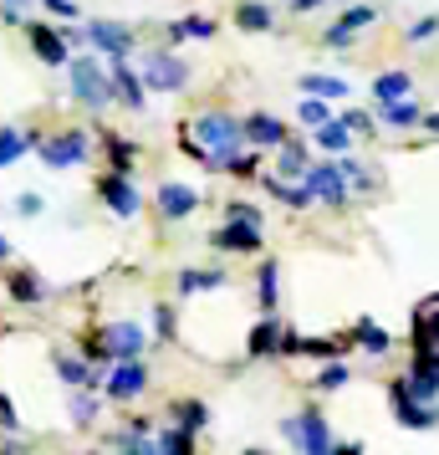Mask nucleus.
<instances>
[{
	"instance_id": "4",
	"label": "nucleus",
	"mask_w": 439,
	"mask_h": 455,
	"mask_svg": "<svg viewBox=\"0 0 439 455\" xmlns=\"http://www.w3.org/2000/svg\"><path fill=\"white\" fill-rule=\"evenodd\" d=\"M72 67V92H77V103L87 108H107V98H113V83H107V72L92 57H82V62H67Z\"/></svg>"
},
{
	"instance_id": "1",
	"label": "nucleus",
	"mask_w": 439,
	"mask_h": 455,
	"mask_svg": "<svg viewBox=\"0 0 439 455\" xmlns=\"http://www.w3.org/2000/svg\"><path fill=\"white\" fill-rule=\"evenodd\" d=\"M281 440H286V445H296L302 455H327V451H337V435L327 430V419H322L317 410L281 419Z\"/></svg>"
},
{
	"instance_id": "43",
	"label": "nucleus",
	"mask_w": 439,
	"mask_h": 455,
	"mask_svg": "<svg viewBox=\"0 0 439 455\" xmlns=\"http://www.w3.org/2000/svg\"><path fill=\"white\" fill-rule=\"evenodd\" d=\"M16 210H21V215H42V195H16Z\"/></svg>"
},
{
	"instance_id": "29",
	"label": "nucleus",
	"mask_w": 439,
	"mask_h": 455,
	"mask_svg": "<svg viewBox=\"0 0 439 455\" xmlns=\"http://www.w3.org/2000/svg\"><path fill=\"white\" fill-rule=\"evenodd\" d=\"M57 373H62L67 384H82V389L98 384V373L87 369V358H57Z\"/></svg>"
},
{
	"instance_id": "46",
	"label": "nucleus",
	"mask_w": 439,
	"mask_h": 455,
	"mask_svg": "<svg viewBox=\"0 0 439 455\" xmlns=\"http://www.w3.org/2000/svg\"><path fill=\"white\" fill-rule=\"evenodd\" d=\"M317 5H322V0H292V11H296V16H307V11H317Z\"/></svg>"
},
{
	"instance_id": "3",
	"label": "nucleus",
	"mask_w": 439,
	"mask_h": 455,
	"mask_svg": "<svg viewBox=\"0 0 439 455\" xmlns=\"http://www.w3.org/2000/svg\"><path fill=\"white\" fill-rule=\"evenodd\" d=\"M189 83V62L184 57H174V52H153L144 62V87L153 92H184Z\"/></svg>"
},
{
	"instance_id": "26",
	"label": "nucleus",
	"mask_w": 439,
	"mask_h": 455,
	"mask_svg": "<svg viewBox=\"0 0 439 455\" xmlns=\"http://www.w3.org/2000/svg\"><path fill=\"white\" fill-rule=\"evenodd\" d=\"M281 323H276V317H266V323H261V328L251 332V353L255 358H261V353H281Z\"/></svg>"
},
{
	"instance_id": "19",
	"label": "nucleus",
	"mask_w": 439,
	"mask_h": 455,
	"mask_svg": "<svg viewBox=\"0 0 439 455\" xmlns=\"http://www.w3.org/2000/svg\"><path fill=\"white\" fill-rule=\"evenodd\" d=\"M169 36H174V42H209V36H215V21H209V16H184V21L169 26Z\"/></svg>"
},
{
	"instance_id": "45",
	"label": "nucleus",
	"mask_w": 439,
	"mask_h": 455,
	"mask_svg": "<svg viewBox=\"0 0 439 455\" xmlns=\"http://www.w3.org/2000/svg\"><path fill=\"white\" fill-rule=\"evenodd\" d=\"M0 425H5V430H16V410H11V399H5V394H0Z\"/></svg>"
},
{
	"instance_id": "33",
	"label": "nucleus",
	"mask_w": 439,
	"mask_h": 455,
	"mask_svg": "<svg viewBox=\"0 0 439 455\" xmlns=\"http://www.w3.org/2000/svg\"><path fill=\"white\" fill-rule=\"evenodd\" d=\"M255 287H261V291H255V297H261V307L271 312V307H276V297H281V291H276V261H266V267H261Z\"/></svg>"
},
{
	"instance_id": "31",
	"label": "nucleus",
	"mask_w": 439,
	"mask_h": 455,
	"mask_svg": "<svg viewBox=\"0 0 439 455\" xmlns=\"http://www.w3.org/2000/svg\"><path fill=\"white\" fill-rule=\"evenodd\" d=\"M225 287V271H179V291H209Z\"/></svg>"
},
{
	"instance_id": "9",
	"label": "nucleus",
	"mask_w": 439,
	"mask_h": 455,
	"mask_svg": "<svg viewBox=\"0 0 439 455\" xmlns=\"http://www.w3.org/2000/svg\"><path fill=\"white\" fill-rule=\"evenodd\" d=\"M373 21H378L373 5H353V11H342V16H337V21L327 26V36H322V42L333 46V52H348V42H353L363 26H373Z\"/></svg>"
},
{
	"instance_id": "35",
	"label": "nucleus",
	"mask_w": 439,
	"mask_h": 455,
	"mask_svg": "<svg viewBox=\"0 0 439 455\" xmlns=\"http://www.w3.org/2000/svg\"><path fill=\"white\" fill-rule=\"evenodd\" d=\"M327 118H333V113H327V98H312V92H307V98H302V124H327Z\"/></svg>"
},
{
	"instance_id": "40",
	"label": "nucleus",
	"mask_w": 439,
	"mask_h": 455,
	"mask_svg": "<svg viewBox=\"0 0 439 455\" xmlns=\"http://www.w3.org/2000/svg\"><path fill=\"white\" fill-rule=\"evenodd\" d=\"M107 148H113V159H118V169L133 164V144H123V139H107Z\"/></svg>"
},
{
	"instance_id": "12",
	"label": "nucleus",
	"mask_w": 439,
	"mask_h": 455,
	"mask_svg": "<svg viewBox=\"0 0 439 455\" xmlns=\"http://www.w3.org/2000/svg\"><path fill=\"white\" fill-rule=\"evenodd\" d=\"M220 251H261V220H225L215 230Z\"/></svg>"
},
{
	"instance_id": "16",
	"label": "nucleus",
	"mask_w": 439,
	"mask_h": 455,
	"mask_svg": "<svg viewBox=\"0 0 439 455\" xmlns=\"http://www.w3.org/2000/svg\"><path fill=\"white\" fill-rule=\"evenodd\" d=\"M317 148L322 154H348V144H353V128L342 124V118H327V124H317Z\"/></svg>"
},
{
	"instance_id": "32",
	"label": "nucleus",
	"mask_w": 439,
	"mask_h": 455,
	"mask_svg": "<svg viewBox=\"0 0 439 455\" xmlns=\"http://www.w3.org/2000/svg\"><path fill=\"white\" fill-rule=\"evenodd\" d=\"M11 297H16V302H42L46 287L31 276V271H16V276H11Z\"/></svg>"
},
{
	"instance_id": "2",
	"label": "nucleus",
	"mask_w": 439,
	"mask_h": 455,
	"mask_svg": "<svg viewBox=\"0 0 439 455\" xmlns=\"http://www.w3.org/2000/svg\"><path fill=\"white\" fill-rule=\"evenodd\" d=\"M87 148H92V139H87L82 128H67V133H57V139H36V154H42L46 169H72V164H82Z\"/></svg>"
},
{
	"instance_id": "36",
	"label": "nucleus",
	"mask_w": 439,
	"mask_h": 455,
	"mask_svg": "<svg viewBox=\"0 0 439 455\" xmlns=\"http://www.w3.org/2000/svg\"><path fill=\"white\" fill-rule=\"evenodd\" d=\"M255 164H261V159H255V154H231V159H225V174H235V180H251L255 174Z\"/></svg>"
},
{
	"instance_id": "27",
	"label": "nucleus",
	"mask_w": 439,
	"mask_h": 455,
	"mask_svg": "<svg viewBox=\"0 0 439 455\" xmlns=\"http://www.w3.org/2000/svg\"><path fill=\"white\" fill-rule=\"evenodd\" d=\"M26 148H36V139H26V133H16V128H0V169L16 164Z\"/></svg>"
},
{
	"instance_id": "20",
	"label": "nucleus",
	"mask_w": 439,
	"mask_h": 455,
	"mask_svg": "<svg viewBox=\"0 0 439 455\" xmlns=\"http://www.w3.org/2000/svg\"><path fill=\"white\" fill-rule=\"evenodd\" d=\"M302 92L333 103V98H348V83H342V77H327V72H307V77H302Z\"/></svg>"
},
{
	"instance_id": "42",
	"label": "nucleus",
	"mask_w": 439,
	"mask_h": 455,
	"mask_svg": "<svg viewBox=\"0 0 439 455\" xmlns=\"http://www.w3.org/2000/svg\"><path fill=\"white\" fill-rule=\"evenodd\" d=\"M225 220H261V210H251V205L235 200V205H225Z\"/></svg>"
},
{
	"instance_id": "22",
	"label": "nucleus",
	"mask_w": 439,
	"mask_h": 455,
	"mask_svg": "<svg viewBox=\"0 0 439 455\" xmlns=\"http://www.w3.org/2000/svg\"><path fill=\"white\" fill-rule=\"evenodd\" d=\"M383 108V124L388 128H414V124H424V113H419L409 98H394V103H378Z\"/></svg>"
},
{
	"instance_id": "25",
	"label": "nucleus",
	"mask_w": 439,
	"mask_h": 455,
	"mask_svg": "<svg viewBox=\"0 0 439 455\" xmlns=\"http://www.w3.org/2000/svg\"><path fill=\"white\" fill-rule=\"evenodd\" d=\"M235 21H240V31H271V5H261V0H246L240 11H235Z\"/></svg>"
},
{
	"instance_id": "6",
	"label": "nucleus",
	"mask_w": 439,
	"mask_h": 455,
	"mask_svg": "<svg viewBox=\"0 0 439 455\" xmlns=\"http://www.w3.org/2000/svg\"><path fill=\"white\" fill-rule=\"evenodd\" d=\"M144 389H148L144 363H138V358H113V369H107V399L128 404V399H138Z\"/></svg>"
},
{
	"instance_id": "39",
	"label": "nucleus",
	"mask_w": 439,
	"mask_h": 455,
	"mask_svg": "<svg viewBox=\"0 0 439 455\" xmlns=\"http://www.w3.org/2000/svg\"><path fill=\"white\" fill-rule=\"evenodd\" d=\"M153 328H159V338H174V307H164V302H159V312H153Z\"/></svg>"
},
{
	"instance_id": "8",
	"label": "nucleus",
	"mask_w": 439,
	"mask_h": 455,
	"mask_svg": "<svg viewBox=\"0 0 439 455\" xmlns=\"http://www.w3.org/2000/svg\"><path fill=\"white\" fill-rule=\"evenodd\" d=\"M138 348H144V332L133 328V323H113V328L92 343L98 358H138Z\"/></svg>"
},
{
	"instance_id": "10",
	"label": "nucleus",
	"mask_w": 439,
	"mask_h": 455,
	"mask_svg": "<svg viewBox=\"0 0 439 455\" xmlns=\"http://www.w3.org/2000/svg\"><path fill=\"white\" fill-rule=\"evenodd\" d=\"M103 200H107V210H113V215H138V189H133V180H128V169H113V174H107L103 185Z\"/></svg>"
},
{
	"instance_id": "41",
	"label": "nucleus",
	"mask_w": 439,
	"mask_h": 455,
	"mask_svg": "<svg viewBox=\"0 0 439 455\" xmlns=\"http://www.w3.org/2000/svg\"><path fill=\"white\" fill-rule=\"evenodd\" d=\"M342 124L353 128V133H373V118L368 113H342Z\"/></svg>"
},
{
	"instance_id": "37",
	"label": "nucleus",
	"mask_w": 439,
	"mask_h": 455,
	"mask_svg": "<svg viewBox=\"0 0 439 455\" xmlns=\"http://www.w3.org/2000/svg\"><path fill=\"white\" fill-rule=\"evenodd\" d=\"M92 414H98V399H92V394H77V399H72V419H77V425H87Z\"/></svg>"
},
{
	"instance_id": "17",
	"label": "nucleus",
	"mask_w": 439,
	"mask_h": 455,
	"mask_svg": "<svg viewBox=\"0 0 439 455\" xmlns=\"http://www.w3.org/2000/svg\"><path fill=\"white\" fill-rule=\"evenodd\" d=\"M31 52H36L42 62H51V67H67V42L57 36V31H46V26H31Z\"/></svg>"
},
{
	"instance_id": "28",
	"label": "nucleus",
	"mask_w": 439,
	"mask_h": 455,
	"mask_svg": "<svg viewBox=\"0 0 439 455\" xmlns=\"http://www.w3.org/2000/svg\"><path fill=\"white\" fill-rule=\"evenodd\" d=\"M174 425H184V430H205V425H209V404H200V399L174 404Z\"/></svg>"
},
{
	"instance_id": "5",
	"label": "nucleus",
	"mask_w": 439,
	"mask_h": 455,
	"mask_svg": "<svg viewBox=\"0 0 439 455\" xmlns=\"http://www.w3.org/2000/svg\"><path fill=\"white\" fill-rule=\"evenodd\" d=\"M302 185L312 189V200H327V205H348V174H342V164H333V159H322V164H307Z\"/></svg>"
},
{
	"instance_id": "15",
	"label": "nucleus",
	"mask_w": 439,
	"mask_h": 455,
	"mask_svg": "<svg viewBox=\"0 0 439 455\" xmlns=\"http://www.w3.org/2000/svg\"><path fill=\"white\" fill-rule=\"evenodd\" d=\"M107 83H113V98H123L128 108H144V77H133L123 57H118V67L107 72Z\"/></svg>"
},
{
	"instance_id": "47",
	"label": "nucleus",
	"mask_w": 439,
	"mask_h": 455,
	"mask_svg": "<svg viewBox=\"0 0 439 455\" xmlns=\"http://www.w3.org/2000/svg\"><path fill=\"white\" fill-rule=\"evenodd\" d=\"M424 128H429V133H439V113H424Z\"/></svg>"
},
{
	"instance_id": "21",
	"label": "nucleus",
	"mask_w": 439,
	"mask_h": 455,
	"mask_svg": "<svg viewBox=\"0 0 439 455\" xmlns=\"http://www.w3.org/2000/svg\"><path fill=\"white\" fill-rule=\"evenodd\" d=\"M276 169H281V180H302V174H307V148L296 144V139H281V159H276Z\"/></svg>"
},
{
	"instance_id": "24",
	"label": "nucleus",
	"mask_w": 439,
	"mask_h": 455,
	"mask_svg": "<svg viewBox=\"0 0 439 455\" xmlns=\"http://www.w3.org/2000/svg\"><path fill=\"white\" fill-rule=\"evenodd\" d=\"M353 343H357V348H368V353H388V348H394V338L378 328V323H368V317L353 328Z\"/></svg>"
},
{
	"instance_id": "48",
	"label": "nucleus",
	"mask_w": 439,
	"mask_h": 455,
	"mask_svg": "<svg viewBox=\"0 0 439 455\" xmlns=\"http://www.w3.org/2000/svg\"><path fill=\"white\" fill-rule=\"evenodd\" d=\"M5 256H11V241H5V235H0V261H5Z\"/></svg>"
},
{
	"instance_id": "44",
	"label": "nucleus",
	"mask_w": 439,
	"mask_h": 455,
	"mask_svg": "<svg viewBox=\"0 0 439 455\" xmlns=\"http://www.w3.org/2000/svg\"><path fill=\"white\" fill-rule=\"evenodd\" d=\"M36 5H46V11H57V16H67V21L77 16V5H72V0H36Z\"/></svg>"
},
{
	"instance_id": "18",
	"label": "nucleus",
	"mask_w": 439,
	"mask_h": 455,
	"mask_svg": "<svg viewBox=\"0 0 439 455\" xmlns=\"http://www.w3.org/2000/svg\"><path fill=\"white\" fill-rule=\"evenodd\" d=\"M414 343H419V348H429V353H439V297L419 307V332H414Z\"/></svg>"
},
{
	"instance_id": "23",
	"label": "nucleus",
	"mask_w": 439,
	"mask_h": 455,
	"mask_svg": "<svg viewBox=\"0 0 439 455\" xmlns=\"http://www.w3.org/2000/svg\"><path fill=\"white\" fill-rule=\"evenodd\" d=\"M409 87H414L409 72H383V77L373 83V98L378 103H394V98H409Z\"/></svg>"
},
{
	"instance_id": "11",
	"label": "nucleus",
	"mask_w": 439,
	"mask_h": 455,
	"mask_svg": "<svg viewBox=\"0 0 439 455\" xmlns=\"http://www.w3.org/2000/svg\"><path fill=\"white\" fill-rule=\"evenodd\" d=\"M87 42L98 52H107V57H128L133 52V31L118 21H87Z\"/></svg>"
},
{
	"instance_id": "7",
	"label": "nucleus",
	"mask_w": 439,
	"mask_h": 455,
	"mask_svg": "<svg viewBox=\"0 0 439 455\" xmlns=\"http://www.w3.org/2000/svg\"><path fill=\"white\" fill-rule=\"evenodd\" d=\"M394 414L404 430H435L439 425V404H424V399H414V394L404 389V384H394Z\"/></svg>"
},
{
	"instance_id": "14",
	"label": "nucleus",
	"mask_w": 439,
	"mask_h": 455,
	"mask_svg": "<svg viewBox=\"0 0 439 455\" xmlns=\"http://www.w3.org/2000/svg\"><path fill=\"white\" fill-rule=\"evenodd\" d=\"M246 139L261 148H281V139H286V124L281 118H271V113H251L246 118Z\"/></svg>"
},
{
	"instance_id": "34",
	"label": "nucleus",
	"mask_w": 439,
	"mask_h": 455,
	"mask_svg": "<svg viewBox=\"0 0 439 455\" xmlns=\"http://www.w3.org/2000/svg\"><path fill=\"white\" fill-rule=\"evenodd\" d=\"M348 379H353V369H348V363H327V369L317 373V389H342Z\"/></svg>"
},
{
	"instance_id": "13",
	"label": "nucleus",
	"mask_w": 439,
	"mask_h": 455,
	"mask_svg": "<svg viewBox=\"0 0 439 455\" xmlns=\"http://www.w3.org/2000/svg\"><path fill=\"white\" fill-rule=\"evenodd\" d=\"M159 210H164L169 220H184V215L200 210V195L189 185H179V180H169V185H159Z\"/></svg>"
},
{
	"instance_id": "30",
	"label": "nucleus",
	"mask_w": 439,
	"mask_h": 455,
	"mask_svg": "<svg viewBox=\"0 0 439 455\" xmlns=\"http://www.w3.org/2000/svg\"><path fill=\"white\" fill-rule=\"evenodd\" d=\"M153 445H159V451H174V455H189V451H194V430H184V425H169Z\"/></svg>"
},
{
	"instance_id": "38",
	"label": "nucleus",
	"mask_w": 439,
	"mask_h": 455,
	"mask_svg": "<svg viewBox=\"0 0 439 455\" xmlns=\"http://www.w3.org/2000/svg\"><path fill=\"white\" fill-rule=\"evenodd\" d=\"M435 31H439V16H424V21H414V26H409V42H429Z\"/></svg>"
}]
</instances>
